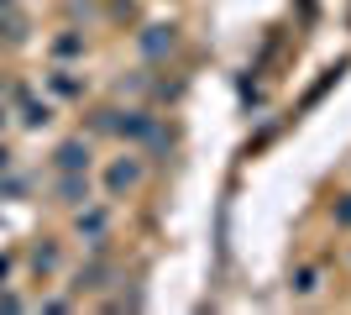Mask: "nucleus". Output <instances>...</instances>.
Segmentation results:
<instances>
[{"label": "nucleus", "mask_w": 351, "mask_h": 315, "mask_svg": "<svg viewBox=\"0 0 351 315\" xmlns=\"http://www.w3.org/2000/svg\"><path fill=\"white\" fill-rule=\"evenodd\" d=\"M0 32H5V43H21V37H27V27H21V16H5V21H0Z\"/></svg>", "instance_id": "obj_13"}, {"label": "nucleus", "mask_w": 351, "mask_h": 315, "mask_svg": "<svg viewBox=\"0 0 351 315\" xmlns=\"http://www.w3.org/2000/svg\"><path fill=\"white\" fill-rule=\"evenodd\" d=\"M53 90H58L63 100H73V95H84V79H73L69 69H58V74H53Z\"/></svg>", "instance_id": "obj_9"}, {"label": "nucleus", "mask_w": 351, "mask_h": 315, "mask_svg": "<svg viewBox=\"0 0 351 315\" xmlns=\"http://www.w3.org/2000/svg\"><path fill=\"white\" fill-rule=\"evenodd\" d=\"M53 53H58V58H79V53H84V37H79V32H63L58 43H53Z\"/></svg>", "instance_id": "obj_10"}, {"label": "nucleus", "mask_w": 351, "mask_h": 315, "mask_svg": "<svg viewBox=\"0 0 351 315\" xmlns=\"http://www.w3.org/2000/svg\"><path fill=\"white\" fill-rule=\"evenodd\" d=\"M105 184H110V195H126V189H136V184H142V163H136V158H121V163H110Z\"/></svg>", "instance_id": "obj_3"}, {"label": "nucleus", "mask_w": 351, "mask_h": 315, "mask_svg": "<svg viewBox=\"0 0 351 315\" xmlns=\"http://www.w3.org/2000/svg\"><path fill=\"white\" fill-rule=\"evenodd\" d=\"M168 47H173V27H147L142 32V53L147 58H162Z\"/></svg>", "instance_id": "obj_5"}, {"label": "nucleus", "mask_w": 351, "mask_h": 315, "mask_svg": "<svg viewBox=\"0 0 351 315\" xmlns=\"http://www.w3.org/2000/svg\"><path fill=\"white\" fill-rule=\"evenodd\" d=\"M5 168H11V152H5V148H0V174H5Z\"/></svg>", "instance_id": "obj_15"}, {"label": "nucleus", "mask_w": 351, "mask_h": 315, "mask_svg": "<svg viewBox=\"0 0 351 315\" xmlns=\"http://www.w3.org/2000/svg\"><path fill=\"white\" fill-rule=\"evenodd\" d=\"M53 163H58V174H89V142H84V137H69V142H58Z\"/></svg>", "instance_id": "obj_1"}, {"label": "nucleus", "mask_w": 351, "mask_h": 315, "mask_svg": "<svg viewBox=\"0 0 351 315\" xmlns=\"http://www.w3.org/2000/svg\"><path fill=\"white\" fill-rule=\"evenodd\" d=\"M11 5H16V0H0V11H11Z\"/></svg>", "instance_id": "obj_16"}, {"label": "nucleus", "mask_w": 351, "mask_h": 315, "mask_svg": "<svg viewBox=\"0 0 351 315\" xmlns=\"http://www.w3.org/2000/svg\"><path fill=\"white\" fill-rule=\"evenodd\" d=\"M53 195H58L63 205H89V174H63V179L53 184Z\"/></svg>", "instance_id": "obj_4"}, {"label": "nucleus", "mask_w": 351, "mask_h": 315, "mask_svg": "<svg viewBox=\"0 0 351 315\" xmlns=\"http://www.w3.org/2000/svg\"><path fill=\"white\" fill-rule=\"evenodd\" d=\"M32 268H37V273H53V268H58V247H37V253H32Z\"/></svg>", "instance_id": "obj_11"}, {"label": "nucleus", "mask_w": 351, "mask_h": 315, "mask_svg": "<svg viewBox=\"0 0 351 315\" xmlns=\"http://www.w3.org/2000/svg\"><path fill=\"white\" fill-rule=\"evenodd\" d=\"M293 289H299V294H315V289H320V273H315V268H299Z\"/></svg>", "instance_id": "obj_12"}, {"label": "nucleus", "mask_w": 351, "mask_h": 315, "mask_svg": "<svg viewBox=\"0 0 351 315\" xmlns=\"http://www.w3.org/2000/svg\"><path fill=\"white\" fill-rule=\"evenodd\" d=\"M105 279H110V263H105L100 247H95V263H89V268H79V284H73V289H105Z\"/></svg>", "instance_id": "obj_7"}, {"label": "nucleus", "mask_w": 351, "mask_h": 315, "mask_svg": "<svg viewBox=\"0 0 351 315\" xmlns=\"http://www.w3.org/2000/svg\"><path fill=\"white\" fill-rule=\"evenodd\" d=\"M336 221H341V226H351V200H341V205H336Z\"/></svg>", "instance_id": "obj_14"}, {"label": "nucleus", "mask_w": 351, "mask_h": 315, "mask_svg": "<svg viewBox=\"0 0 351 315\" xmlns=\"http://www.w3.org/2000/svg\"><path fill=\"white\" fill-rule=\"evenodd\" d=\"M16 100H21V121L27 126H47L53 121V105L47 100H27V90H16Z\"/></svg>", "instance_id": "obj_6"}, {"label": "nucleus", "mask_w": 351, "mask_h": 315, "mask_svg": "<svg viewBox=\"0 0 351 315\" xmlns=\"http://www.w3.org/2000/svg\"><path fill=\"white\" fill-rule=\"evenodd\" d=\"M0 126H5V110H0Z\"/></svg>", "instance_id": "obj_17"}, {"label": "nucleus", "mask_w": 351, "mask_h": 315, "mask_svg": "<svg viewBox=\"0 0 351 315\" xmlns=\"http://www.w3.org/2000/svg\"><path fill=\"white\" fill-rule=\"evenodd\" d=\"M116 132L142 142V137H158V121L147 116V110H116Z\"/></svg>", "instance_id": "obj_2"}, {"label": "nucleus", "mask_w": 351, "mask_h": 315, "mask_svg": "<svg viewBox=\"0 0 351 315\" xmlns=\"http://www.w3.org/2000/svg\"><path fill=\"white\" fill-rule=\"evenodd\" d=\"M105 226H110V215L105 210H89V215H79V237H89L95 247L105 242Z\"/></svg>", "instance_id": "obj_8"}]
</instances>
